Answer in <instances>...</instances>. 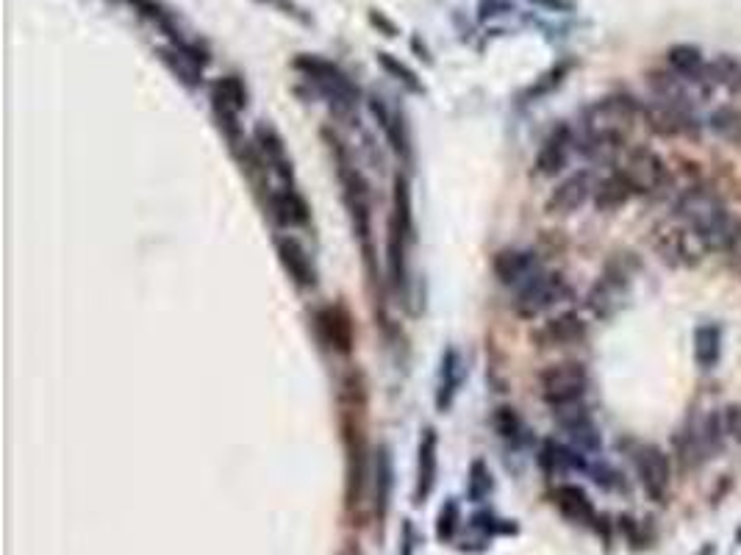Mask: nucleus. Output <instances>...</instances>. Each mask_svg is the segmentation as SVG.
<instances>
[{"label": "nucleus", "instance_id": "obj_1", "mask_svg": "<svg viewBox=\"0 0 741 555\" xmlns=\"http://www.w3.org/2000/svg\"><path fill=\"white\" fill-rule=\"evenodd\" d=\"M675 220L692 231L705 250L739 253L741 259V220H736L717 192L705 186H692L675 200Z\"/></svg>", "mask_w": 741, "mask_h": 555}, {"label": "nucleus", "instance_id": "obj_2", "mask_svg": "<svg viewBox=\"0 0 741 555\" xmlns=\"http://www.w3.org/2000/svg\"><path fill=\"white\" fill-rule=\"evenodd\" d=\"M322 136H325L328 150H331V156H334L336 178H339V186H342V198H345L347 214H350L353 231H356L361 253H364V264H367L370 278L375 281V278H378V272H375V247H372L370 184H367V178L361 175L359 167L353 164V156H350V150L345 148V142H342L334 131H322Z\"/></svg>", "mask_w": 741, "mask_h": 555}, {"label": "nucleus", "instance_id": "obj_3", "mask_svg": "<svg viewBox=\"0 0 741 555\" xmlns=\"http://www.w3.org/2000/svg\"><path fill=\"white\" fill-rule=\"evenodd\" d=\"M297 73L306 75V81L317 87L322 98H328L334 103L336 109H353L359 103V87L350 75L339 67V64L328 62L322 56H314V53H300L295 62H292Z\"/></svg>", "mask_w": 741, "mask_h": 555}, {"label": "nucleus", "instance_id": "obj_4", "mask_svg": "<svg viewBox=\"0 0 741 555\" xmlns=\"http://www.w3.org/2000/svg\"><path fill=\"white\" fill-rule=\"evenodd\" d=\"M569 295H572V289L561 272L539 270L531 281L519 286L517 295L511 300V309L519 320H539L542 314L556 309L558 303H564Z\"/></svg>", "mask_w": 741, "mask_h": 555}, {"label": "nucleus", "instance_id": "obj_5", "mask_svg": "<svg viewBox=\"0 0 741 555\" xmlns=\"http://www.w3.org/2000/svg\"><path fill=\"white\" fill-rule=\"evenodd\" d=\"M586 389H589V372L581 361H558L539 372V397L553 411L583 403Z\"/></svg>", "mask_w": 741, "mask_h": 555}, {"label": "nucleus", "instance_id": "obj_6", "mask_svg": "<svg viewBox=\"0 0 741 555\" xmlns=\"http://www.w3.org/2000/svg\"><path fill=\"white\" fill-rule=\"evenodd\" d=\"M653 247L658 250V256L672 264V267H692L700 261V250H705L700 245V239L683 225L680 220H667L658 222L653 228Z\"/></svg>", "mask_w": 741, "mask_h": 555}, {"label": "nucleus", "instance_id": "obj_7", "mask_svg": "<svg viewBox=\"0 0 741 555\" xmlns=\"http://www.w3.org/2000/svg\"><path fill=\"white\" fill-rule=\"evenodd\" d=\"M619 173L625 175L633 195H653L669 178L664 159L650 148H630L625 153V161L619 164Z\"/></svg>", "mask_w": 741, "mask_h": 555}, {"label": "nucleus", "instance_id": "obj_8", "mask_svg": "<svg viewBox=\"0 0 741 555\" xmlns=\"http://www.w3.org/2000/svg\"><path fill=\"white\" fill-rule=\"evenodd\" d=\"M642 117L653 134L667 136V139H672V136H694L700 131L694 109L661 98L647 100L642 106Z\"/></svg>", "mask_w": 741, "mask_h": 555}, {"label": "nucleus", "instance_id": "obj_9", "mask_svg": "<svg viewBox=\"0 0 741 555\" xmlns=\"http://www.w3.org/2000/svg\"><path fill=\"white\" fill-rule=\"evenodd\" d=\"M633 467L642 481L644 492L655 503H664L669 492V481H672V467H669V456L655 447V444H639L633 450Z\"/></svg>", "mask_w": 741, "mask_h": 555}, {"label": "nucleus", "instance_id": "obj_10", "mask_svg": "<svg viewBox=\"0 0 741 555\" xmlns=\"http://www.w3.org/2000/svg\"><path fill=\"white\" fill-rule=\"evenodd\" d=\"M578 150V136L572 125H558L556 131H550L547 139L542 142V148L536 153L533 161V173L539 178H556L567 170L572 153Z\"/></svg>", "mask_w": 741, "mask_h": 555}, {"label": "nucleus", "instance_id": "obj_11", "mask_svg": "<svg viewBox=\"0 0 741 555\" xmlns=\"http://www.w3.org/2000/svg\"><path fill=\"white\" fill-rule=\"evenodd\" d=\"M314 331L325 350L347 356L353 350L356 333H353V320L342 306H322L314 311Z\"/></svg>", "mask_w": 741, "mask_h": 555}, {"label": "nucleus", "instance_id": "obj_12", "mask_svg": "<svg viewBox=\"0 0 741 555\" xmlns=\"http://www.w3.org/2000/svg\"><path fill=\"white\" fill-rule=\"evenodd\" d=\"M586 339V322L578 311H561L556 317L544 320L536 331L531 333V342L542 350H553V347L581 345Z\"/></svg>", "mask_w": 741, "mask_h": 555}, {"label": "nucleus", "instance_id": "obj_13", "mask_svg": "<svg viewBox=\"0 0 741 555\" xmlns=\"http://www.w3.org/2000/svg\"><path fill=\"white\" fill-rule=\"evenodd\" d=\"M594 189H597V181L589 170H578V173L567 175L561 184H556V189L550 192L547 198V211L550 214H558V217H567V214H575L578 209H583L589 200H594Z\"/></svg>", "mask_w": 741, "mask_h": 555}, {"label": "nucleus", "instance_id": "obj_14", "mask_svg": "<svg viewBox=\"0 0 741 555\" xmlns=\"http://www.w3.org/2000/svg\"><path fill=\"white\" fill-rule=\"evenodd\" d=\"M553 414H556V425L564 431V436H567L569 444H572L575 450H581V453H597V450H600L603 439H600V431H597V425H594L592 414L586 411L583 403L558 408Z\"/></svg>", "mask_w": 741, "mask_h": 555}, {"label": "nucleus", "instance_id": "obj_15", "mask_svg": "<svg viewBox=\"0 0 741 555\" xmlns=\"http://www.w3.org/2000/svg\"><path fill=\"white\" fill-rule=\"evenodd\" d=\"M253 145L259 150L261 161L267 164V170L281 178L284 186H295V170H292V159L286 150L284 136L278 134V128L270 123H259L253 131Z\"/></svg>", "mask_w": 741, "mask_h": 555}, {"label": "nucleus", "instance_id": "obj_16", "mask_svg": "<svg viewBox=\"0 0 741 555\" xmlns=\"http://www.w3.org/2000/svg\"><path fill=\"white\" fill-rule=\"evenodd\" d=\"M467 378V364L458 347H447L439 361V375H436V395H433V406L439 414H447L450 408L456 406L458 392L464 386Z\"/></svg>", "mask_w": 741, "mask_h": 555}, {"label": "nucleus", "instance_id": "obj_17", "mask_svg": "<svg viewBox=\"0 0 741 555\" xmlns=\"http://www.w3.org/2000/svg\"><path fill=\"white\" fill-rule=\"evenodd\" d=\"M275 250H278V259H281V267L286 270V275L292 278V284L297 289H314L317 286V270H314V261H311L309 250L297 242L295 236H278L275 239Z\"/></svg>", "mask_w": 741, "mask_h": 555}, {"label": "nucleus", "instance_id": "obj_18", "mask_svg": "<svg viewBox=\"0 0 741 555\" xmlns=\"http://www.w3.org/2000/svg\"><path fill=\"white\" fill-rule=\"evenodd\" d=\"M439 478V433L436 428H425L420 433V447H417V486H414V503L422 506L436 489Z\"/></svg>", "mask_w": 741, "mask_h": 555}, {"label": "nucleus", "instance_id": "obj_19", "mask_svg": "<svg viewBox=\"0 0 741 555\" xmlns=\"http://www.w3.org/2000/svg\"><path fill=\"white\" fill-rule=\"evenodd\" d=\"M492 270H494V278H497L500 284L519 289L525 281H531L533 275L542 270V267H539V259H536V253H533V250H517V247H508V250H500V253L494 256Z\"/></svg>", "mask_w": 741, "mask_h": 555}, {"label": "nucleus", "instance_id": "obj_20", "mask_svg": "<svg viewBox=\"0 0 741 555\" xmlns=\"http://www.w3.org/2000/svg\"><path fill=\"white\" fill-rule=\"evenodd\" d=\"M267 206L275 220L286 225V228H306L311 222V209L306 198L297 192L295 186H281V189H272L267 195Z\"/></svg>", "mask_w": 741, "mask_h": 555}, {"label": "nucleus", "instance_id": "obj_21", "mask_svg": "<svg viewBox=\"0 0 741 555\" xmlns=\"http://www.w3.org/2000/svg\"><path fill=\"white\" fill-rule=\"evenodd\" d=\"M367 106H370V114L375 117V123L381 125L383 136H386V142H389V148L395 150L400 159L411 164V139L406 134V125L400 120V114H397L389 103L378 95H372L367 100Z\"/></svg>", "mask_w": 741, "mask_h": 555}, {"label": "nucleus", "instance_id": "obj_22", "mask_svg": "<svg viewBox=\"0 0 741 555\" xmlns=\"http://www.w3.org/2000/svg\"><path fill=\"white\" fill-rule=\"evenodd\" d=\"M372 486H375V514L383 522L392 506V489H395V461L386 444H381L372 458Z\"/></svg>", "mask_w": 741, "mask_h": 555}, {"label": "nucleus", "instance_id": "obj_23", "mask_svg": "<svg viewBox=\"0 0 741 555\" xmlns=\"http://www.w3.org/2000/svg\"><path fill=\"white\" fill-rule=\"evenodd\" d=\"M553 497H556L558 511H561L569 522H575V525H592L594 519H597L592 497L583 492L581 486H575V483H561Z\"/></svg>", "mask_w": 741, "mask_h": 555}, {"label": "nucleus", "instance_id": "obj_24", "mask_svg": "<svg viewBox=\"0 0 741 555\" xmlns=\"http://www.w3.org/2000/svg\"><path fill=\"white\" fill-rule=\"evenodd\" d=\"M625 272H611L608 270L597 284L592 286V292L586 297V306L597 314V317H611L622 303V292H625Z\"/></svg>", "mask_w": 741, "mask_h": 555}, {"label": "nucleus", "instance_id": "obj_25", "mask_svg": "<svg viewBox=\"0 0 741 555\" xmlns=\"http://www.w3.org/2000/svg\"><path fill=\"white\" fill-rule=\"evenodd\" d=\"M247 87L242 75H223L211 84V109L214 111H234L242 114L247 109Z\"/></svg>", "mask_w": 741, "mask_h": 555}, {"label": "nucleus", "instance_id": "obj_26", "mask_svg": "<svg viewBox=\"0 0 741 555\" xmlns=\"http://www.w3.org/2000/svg\"><path fill=\"white\" fill-rule=\"evenodd\" d=\"M156 56H159L161 64H164L186 89H198L200 84H203V67H198L189 56H184V53L178 48H173V45H161V48H156Z\"/></svg>", "mask_w": 741, "mask_h": 555}, {"label": "nucleus", "instance_id": "obj_27", "mask_svg": "<svg viewBox=\"0 0 741 555\" xmlns=\"http://www.w3.org/2000/svg\"><path fill=\"white\" fill-rule=\"evenodd\" d=\"M128 3L134 6V12L139 14V17H145V20H150V23L156 25L161 34L170 39V45H178V42H184L186 39L184 34H181V28L175 25L173 12H170L164 3H159V0H128Z\"/></svg>", "mask_w": 741, "mask_h": 555}, {"label": "nucleus", "instance_id": "obj_28", "mask_svg": "<svg viewBox=\"0 0 741 555\" xmlns=\"http://www.w3.org/2000/svg\"><path fill=\"white\" fill-rule=\"evenodd\" d=\"M630 198H633V189H630L625 175L619 173V170L606 175L603 181H597V189H594V206H597V211H614L619 206H625Z\"/></svg>", "mask_w": 741, "mask_h": 555}, {"label": "nucleus", "instance_id": "obj_29", "mask_svg": "<svg viewBox=\"0 0 741 555\" xmlns=\"http://www.w3.org/2000/svg\"><path fill=\"white\" fill-rule=\"evenodd\" d=\"M667 62L672 73L683 75V78H694V81H705V67H708V62H705L700 48H694V45H675V48L667 50Z\"/></svg>", "mask_w": 741, "mask_h": 555}, {"label": "nucleus", "instance_id": "obj_30", "mask_svg": "<svg viewBox=\"0 0 741 555\" xmlns=\"http://www.w3.org/2000/svg\"><path fill=\"white\" fill-rule=\"evenodd\" d=\"M722 353V333L717 325H700L694 331V361L703 370H714Z\"/></svg>", "mask_w": 741, "mask_h": 555}, {"label": "nucleus", "instance_id": "obj_31", "mask_svg": "<svg viewBox=\"0 0 741 555\" xmlns=\"http://www.w3.org/2000/svg\"><path fill=\"white\" fill-rule=\"evenodd\" d=\"M705 81H708L711 89L725 87L730 92H741V62L739 59H730V56H722L717 62H708Z\"/></svg>", "mask_w": 741, "mask_h": 555}, {"label": "nucleus", "instance_id": "obj_32", "mask_svg": "<svg viewBox=\"0 0 741 555\" xmlns=\"http://www.w3.org/2000/svg\"><path fill=\"white\" fill-rule=\"evenodd\" d=\"M569 70H572V62H569V59H567V62H558L556 67H550L547 73L539 75V78L533 81L531 87H528L525 92H522V95H519V100H522V103H536V100L547 98V95H550L553 89H558L561 84H564V78L569 75Z\"/></svg>", "mask_w": 741, "mask_h": 555}, {"label": "nucleus", "instance_id": "obj_33", "mask_svg": "<svg viewBox=\"0 0 741 555\" xmlns=\"http://www.w3.org/2000/svg\"><path fill=\"white\" fill-rule=\"evenodd\" d=\"M375 62L381 64L383 73L389 75V78H395L397 84H403L408 92H414V95H422V92H425V87H422V81L417 78V73H414L406 62H400L397 56L386 53V50H378V53H375Z\"/></svg>", "mask_w": 741, "mask_h": 555}, {"label": "nucleus", "instance_id": "obj_34", "mask_svg": "<svg viewBox=\"0 0 741 555\" xmlns=\"http://www.w3.org/2000/svg\"><path fill=\"white\" fill-rule=\"evenodd\" d=\"M708 128H711L719 139L741 142V109H733V106H719L717 111H711V117H708Z\"/></svg>", "mask_w": 741, "mask_h": 555}, {"label": "nucleus", "instance_id": "obj_35", "mask_svg": "<svg viewBox=\"0 0 741 555\" xmlns=\"http://www.w3.org/2000/svg\"><path fill=\"white\" fill-rule=\"evenodd\" d=\"M494 431L511 444H522L525 442V433H528L525 431V422L519 420L517 411L508 406H500L494 411Z\"/></svg>", "mask_w": 741, "mask_h": 555}, {"label": "nucleus", "instance_id": "obj_36", "mask_svg": "<svg viewBox=\"0 0 741 555\" xmlns=\"http://www.w3.org/2000/svg\"><path fill=\"white\" fill-rule=\"evenodd\" d=\"M489 492H492V472H489V467H486L481 458H478V461H472V467H470L467 494H470L472 503H483V500L489 497Z\"/></svg>", "mask_w": 741, "mask_h": 555}, {"label": "nucleus", "instance_id": "obj_37", "mask_svg": "<svg viewBox=\"0 0 741 555\" xmlns=\"http://www.w3.org/2000/svg\"><path fill=\"white\" fill-rule=\"evenodd\" d=\"M458 525H461V508H458L456 500H447L442 511H439V519H436V536L442 542H453Z\"/></svg>", "mask_w": 741, "mask_h": 555}, {"label": "nucleus", "instance_id": "obj_38", "mask_svg": "<svg viewBox=\"0 0 741 555\" xmlns=\"http://www.w3.org/2000/svg\"><path fill=\"white\" fill-rule=\"evenodd\" d=\"M722 425H725L728 439L741 444V406L739 403H730V406L722 408Z\"/></svg>", "mask_w": 741, "mask_h": 555}, {"label": "nucleus", "instance_id": "obj_39", "mask_svg": "<svg viewBox=\"0 0 741 555\" xmlns=\"http://www.w3.org/2000/svg\"><path fill=\"white\" fill-rule=\"evenodd\" d=\"M367 17H370L372 28H378V31H381L383 37L395 39L397 34H400V28H397L395 20H389V17H386V14H383L381 9H370V14H367Z\"/></svg>", "mask_w": 741, "mask_h": 555}, {"label": "nucleus", "instance_id": "obj_40", "mask_svg": "<svg viewBox=\"0 0 741 555\" xmlns=\"http://www.w3.org/2000/svg\"><path fill=\"white\" fill-rule=\"evenodd\" d=\"M417 544H420V536L414 531L411 522H403V536H400V553L397 555H417Z\"/></svg>", "mask_w": 741, "mask_h": 555}, {"label": "nucleus", "instance_id": "obj_41", "mask_svg": "<svg viewBox=\"0 0 741 555\" xmlns=\"http://www.w3.org/2000/svg\"><path fill=\"white\" fill-rule=\"evenodd\" d=\"M542 9H550V12H572V0H531Z\"/></svg>", "mask_w": 741, "mask_h": 555}, {"label": "nucleus", "instance_id": "obj_42", "mask_svg": "<svg viewBox=\"0 0 741 555\" xmlns=\"http://www.w3.org/2000/svg\"><path fill=\"white\" fill-rule=\"evenodd\" d=\"M411 50H417V53H420V59H425V62L431 64V53H428V48L422 45L420 37H411Z\"/></svg>", "mask_w": 741, "mask_h": 555}, {"label": "nucleus", "instance_id": "obj_43", "mask_svg": "<svg viewBox=\"0 0 741 555\" xmlns=\"http://www.w3.org/2000/svg\"><path fill=\"white\" fill-rule=\"evenodd\" d=\"M256 3H270V6H275L278 0H256Z\"/></svg>", "mask_w": 741, "mask_h": 555}, {"label": "nucleus", "instance_id": "obj_44", "mask_svg": "<svg viewBox=\"0 0 741 555\" xmlns=\"http://www.w3.org/2000/svg\"><path fill=\"white\" fill-rule=\"evenodd\" d=\"M736 544H741V528H739V531H736Z\"/></svg>", "mask_w": 741, "mask_h": 555}]
</instances>
